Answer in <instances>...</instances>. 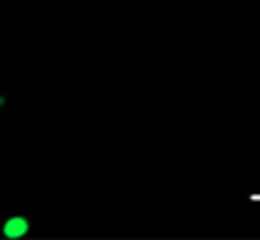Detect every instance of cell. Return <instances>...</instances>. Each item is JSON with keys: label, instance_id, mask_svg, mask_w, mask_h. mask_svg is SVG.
<instances>
[{"label": "cell", "instance_id": "obj_1", "mask_svg": "<svg viewBox=\"0 0 260 240\" xmlns=\"http://www.w3.org/2000/svg\"><path fill=\"white\" fill-rule=\"evenodd\" d=\"M32 231V218L27 211H9L0 218V236L9 238V240H16V238H25L30 236Z\"/></svg>", "mask_w": 260, "mask_h": 240}, {"label": "cell", "instance_id": "obj_2", "mask_svg": "<svg viewBox=\"0 0 260 240\" xmlns=\"http://www.w3.org/2000/svg\"><path fill=\"white\" fill-rule=\"evenodd\" d=\"M7 110H12V96L0 89V112H7Z\"/></svg>", "mask_w": 260, "mask_h": 240}]
</instances>
